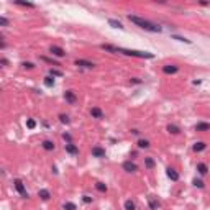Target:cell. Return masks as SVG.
<instances>
[{
  "instance_id": "cell-1",
  "label": "cell",
  "mask_w": 210,
  "mask_h": 210,
  "mask_svg": "<svg viewBox=\"0 0 210 210\" xmlns=\"http://www.w3.org/2000/svg\"><path fill=\"white\" fill-rule=\"evenodd\" d=\"M102 49L110 52H122V54H126V56H133V58H141V59H153L154 54L153 52H146V51H136V49H126V48H117V46L112 45H100Z\"/></svg>"
},
{
  "instance_id": "cell-2",
  "label": "cell",
  "mask_w": 210,
  "mask_h": 210,
  "mask_svg": "<svg viewBox=\"0 0 210 210\" xmlns=\"http://www.w3.org/2000/svg\"><path fill=\"white\" fill-rule=\"evenodd\" d=\"M128 20H130L131 23H135L136 26H140V28L146 30V31H153V33H159V31H161V26H159V25H156V23H151V21L141 18V17H136V15H128Z\"/></svg>"
},
{
  "instance_id": "cell-3",
  "label": "cell",
  "mask_w": 210,
  "mask_h": 210,
  "mask_svg": "<svg viewBox=\"0 0 210 210\" xmlns=\"http://www.w3.org/2000/svg\"><path fill=\"white\" fill-rule=\"evenodd\" d=\"M13 184H15V189H17V192H18L20 195L23 197V199H28V192H26L23 182H21L20 179H15V181H13Z\"/></svg>"
},
{
  "instance_id": "cell-4",
  "label": "cell",
  "mask_w": 210,
  "mask_h": 210,
  "mask_svg": "<svg viewBox=\"0 0 210 210\" xmlns=\"http://www.w3.org/2000/svg\"><path fill=\"white\" fill-rule=\"evenodd\" d=\"M76 66H80V67H85V69L95 67V64L90 62V61H87V59H76Z\"/></svg>"
},
{
  "instance_id": "cell-5",
  "label": "cell",
  "mask_w": 210,
  "mask_h": 210,
  "mask_svg": "<svg viewBox=\"0 0 210 210\" xmlns=\"http://www.w3.org/2000/svg\"><path fill=\"white\" fill-rule=\"evenodd\" d=\"M49 51H51V54L58 56V58H62V56H66V51L62 49V48H59V46H54V45H52L51 48H49Z\"/></svg>"
},
{
  "instance_id": "cell-6",
  "label": "cell",
  "mask_w": 210,
  "mask_h": 210,
  "mask_svg": "<svg viewBox=\"0 0 210 210\" xmlns=\"http://www.w3.org/2000/svg\"><path fill=\"white\" fill-rule=\"evenodd\" d=\"M64 98H66V102H69V104H76V100H77L76 94H74L72 90H66L64 92Z\"/></svg>"
},
{
  "instance_id": "cell-7",
  "label": "cell",
  "mask_w": 210,
  "mask_h": 210,
  "mask_svg": "<svg viewBox=\"0 0 210 210\" xmlns=\"http://www.w3.org/2000/svg\"><path fill=\"white\" fill-rule=\"evenodd\" d=\"M123 169L126 171V172H135V171L138 169V166L135 163H131V161H125V163H123Z\"/></svg>"
},
{
  "instance_id": "cell-8",
  "label": "cell",
  "mask_w": 210,
  "mask_h": 210,
  "mask_svg": "<svg viewBox=\"0 0 210 210\" xmlns=\"http://www.w3.org/2000/svg\"><path fill=\"white\" fill-rule=\"evenodd\" d=\"M177 71H179V67L174 66V64H167V66H164V67H163L164 74H176Z\"/></svg>"
},
{
  "instance_id": "cell-9",
  "label": "cell",
  "mask_w": 210,
  "mask_h": 210,
  "mask_svg": "<svg viewBox=\"0 0 210 210\" xmlns=\"http://www.w3.org/2000/svg\"><path fill=\"white\" fill-rule=\"evenodd\" d=\"M92 154L95 158H105V150L100 148V146H94V148H92Z\"/></svg>"
},
{
  "instance_id": "cell-10",
  "label": "cell",
  "mask_w": 210,
  "mask_h": 210,
  "mask_svg": "<svg viewBox=\"0 0 210 210\" xmlns=\"http://www.w3.org/2000/svg\"><path fill=\"white\" fill-rule=\"evenodd\" d=\"M66 151H67L69 154H77L79 148L76 146V144H72V143H66Z\"/></svg>"
},
{
  "instance_id": "cell-11",
  "label": "cell",
  "mask_w": 210,
  "mask_h": 210,
  "mask_svg": "<svg viewBox=\"0 0 210 210\" xmlns=\"http://www.w3.org/2000/svg\"><path fill=\"white\" fill-rule=\"evenodd\" d=\"M197 131H209L210 130V123H205V122H200V123L195 125Z\"/></svg>"
},
{
  "instance_id": "cell-12",
  "label": "cell",
  "mask_w": 210,
  "mask_h": 210,
  "mask_svg": "<svg viewBox=\"0 0 210 210\" xmlns=\"http://www.w3.org/2000/svg\"><path fill=\"white\" fill-rule=\"evenodd\" d=\"M167 177H169L171 181H174V182H176V181H179V174H177L172 167H167Z\"/></svg>"
},
{
  "instance_id": "cell-13",
  "label": "cell",
  "mask_w": 210,
  "mask_h": 210,
  "mask_svg": "<svg viewBox=\"0 0 210 210\" xmlns=\"http://www.w3.org/2000/svg\"><path fill=\"white\" fill-rule=\"evenodd\" d=\"M90 115H92L94 118H102V117H104V113H102V110H100L98 107H92Z\"/></svg>"
},
{
  "instance_id": "cell-14",
  "label": "cell",
  "mask_w": 210,
  "mask_h": 210,
  "mask_svg": "<svg viewBox=\"0 0 210 210\" xmlns=\"http://www.w3.org/2000/svg\"><path fill=\"white\" fill-rule=\"evenodd\" d=\"M38 195L43 199V200H49L51 199V194H49V190H46V189H41L38 192Z\"/></svg>"
},
{
  "instance_id": "cell-15",
  "label": "cell",
  "mask_w": 210,
  "mask_h": 210,
  "mask_svg": "<svg viewBox=\"0 0 210 210\" xmlns=\"http://www.w3.org/2000/svg\"><path fill=\"white\" fill-rule=\"evenodd\" d=\"M197 171H199L200 174H207V172H209V167H207L205 163H199L197 164Z\"/></svg>"
},
{
  "instance_id": "cell-16",
  "label": "cell",
  "mask_w": 210,
  "mask_h": 210,
  "mask_svg": "<svg viewBox=\"0 0 210 210\" xmlns=\"http://www.w3.org/2000/svg\"><path fill=\"white\" fill-rule=\"evenodd\" d=\"M108 25L110 26H113V28H118V30H123V25L118 21V20H113V18H110L108 20Z\"/></svg>"
},
{
  "instance_id": "cell-17",
  "label": "cell",
  "mask_w": 210,
  "mask_h": 210,
  "mask_svg": "<svg viewBox=\"0 0 210 210\" xmlns=\"http://www.w3.org/2000/svg\"><path fill=\"white\" fill-rule=\"evenodd\" d=\"M144 166H146L148 169H153V167L156 166V163H154L153 158H144Z\"/></svg>"
},
{
  "instance_id": "cell-18",
  "label": "cell",
  "mask_w": 210,
  "mask_h": 210,
  "mask_svg": "<svg viewBox=\"0 0 210 210\" xmlns=\"http://www.w3.org/2000/svg\"><path fill=\"white\" fill-rule=\"evenodd\" d=\"M43 148H45L46 151H52L54 150V143L49 141V140H45V141H43Z\"/></svg>"
},
{
  "instance_id": "cell-19",
  "label": "cell",
  "mask_w": 210,
  "mask_h": 210,
  "mask_svg": "<svg viewBox=\"0 0 210 210\" xmlns=\"http://www.w3.org/2000/svg\"><path fill=\"white\" fill-rule=\"evenodd\" d=\"M205 148H207V144L203 143V141H199V143L194 144V151H197V153H199V151H203Z\"/></svg>"
},
{
  "instance_id": "cell-20",
  "label": "cell",
  "mask_w": 210,
  "mask_h": 210,
  "mask_svg": "<svg viewBox=\"0 0 210 210\" xmlns=\"http://www.w3.org/2000/svg\"><path fill=\"white\" fill-rule=\"evenodd\" d=\"M167 131L172 133V135H177V133H181V128L176 126V125H167Z\"/></svg>"
},
{
  "instance_id": "cell-21",
  "label": "cell",
  "mask_w": 210,
  "mask_h": 210,
  "mask_svg": "<svg viewBox=\"0 0 210 210\" xmlns=\"http://www.w3.org/2000/svg\"><path fill=\"white\" fill-rule=\"evenodd\" d=\"M138 148H140V150L150 148V141H148V140H140V141H138Z\"/></svg>"
},
{
  "instance_id": "cell-22",
  "label": "cell",
  "mask_w": 210,
  "mask_h": 210,
  "mask_svg": "<svg viewBox=\"0 0 210 210\" xmlns=\"http://www.w3.org/2000/svg\"><path fill=\"white\" fill-rule=\"evenodd\" d=\"M45 85L46 87H52V85H54V79H52V76L45 77Z\"/></svg>"
},
{
  "instance_id": "cell-23",
  "label": "cell",
  "mask_w": 210,
  "mask_h": 210,
  "mask_svg": "<svg viewBox=\"0 0 210 210\" xmlns=\"http://www.w3.org/2000/svg\"><path fill=\"white\" fill-rule=\"evenodd\" d=\"M95 189H97L98 192H107V185L102 184V182H97V184H95Z\"/></svg>"
},
{
  "instance_id": "cell-24",
  "label": "cell",
  "mask_w": 210,
  "mask_h": 210,
  "mask_svg": "<svg viewBox=\"0 0 210 210\" xmlns=\"http://www.w3.org/2000/svg\"><path fill=\"white\" fill-rule=\"evenodd\" d=\"M150 207H151V210H158V207H159V203H158L153 197H150Z\"/></svg>"
},
{
  "instance_id": "cell-25",
  "label": "cell",
  "mask_w": 210,
  "mask_h": 210,
  "mask_svg": "<svg viewBox=\"0 0 210 210\" xmlns=\"http://www.w3.org/2000/svg\"><path fill=\"white\" fill-rule=\"evenodd\" d=\"M64 210H77V207H76V203H72V202H66Z\"/></svg>"
},
{
  "instance_id": "cell-26",
  "label": "cell",
  "mask_w": 210,
  "mask_h": 210,
  "mask_svg": "<svg viewBox=\"0 0 210 210\" xmlns=\"http://www.w3.org/2000/svg\"><path fill=\"white\" fill-rule=\"evenodd\" d=\"M49 74H51L52 77H61V76H62V71H58V69H51V71H49Z\"/></svg>"
},
{
  "instance_id": "cell-27",
  "label": "cell",
  "mask_w": 210,
  "mask_h": 210,
  "mask_svg": "<svg viewBox=\"0 0 210 210\" xmlns=\"http://www.w3.org/2000/svg\"><path fill=\"white\" fill-rule=\"evenodd\" d=\"M17 5H21V7H28V8H35V3H30V2H17Z\"/></svg>"
},
{
  "instance_id": "cell-28",
  "label": "cell",
  "mask_w": 210,
  "mask_h": 210,
  "mask_svg": "<svg viewBox=\"0 0 210 210\" xmlns=\"http://www.w3.org/2000/svg\"><path fill=\"white\" fill-rule=\"evenodd\" d=\"M125 210H135V203L131 202V200H126L125 202Z\"/></svg>"
},
{
  "instance_id": "cell-29",
  "label": "cell",
  "mask_w": 210,
  "mask_h": 210,
  "mask_svg": "<svg viewBox=\"0 0 210 210\" xmlns=\"http://www.w3.org/2000/svg\"><path fill=\"white\" fill-rule=\"evenodd\" d=\"M59 120H61V123H69V117H67V115H64V113H61V115H59Z\"/></svg>"
},
{
  "instance_id": "cell-30",
  "label": "cell",
  "mask_w": 210,
  "mask_h": 210,
  "mask_svg": "<svg viewBox=\"0 0 210 210\" xmlns=\"http://www.w3.org/2000/svg\"><path fill=\"white\" fill-rule=\"evenodd\" d=\"M26 126H28V128H30V130H33V128H35V126H36V122H35V120H31V118H30V120H28V122H26Z\"/></svg>"
},
{
  "instance_id": "cell-31",
  "label": "cell",
  "mask_w": 210,
  "mask_h": 210,
  "mask_svg": "<svg viewBox=\"0 0 210 210\" xmlns=\"http://www.w3.org/2000/svg\"><path fill=\"white\" fill-rule=\"evenodd\" d=\"M174 39H177V41H182V43H187V45H190V39L187 38H182V36H172Z\"/></svg>"
},
{
  "instance_id": "cell-32",
  "label": "cell",
  "mask_w": 210,
  "mask_h": 210,
  "mask_svg": "<svg viewBox=\"0 0 210 210\" xmlns=\"http://www.w3.org/2000/svg\"><path fill=\"white\" fill-rule=\"evenodd\" d=\"M41 59L43 61H46V62H49V64H52V66H59L56 61H52V59H49V58H46V56H41Z\"/></svg>"
},
{
  "instance_id": "cell-33",
  "label": "cell",
  "mask_w": 210,
  "mask_h": 210,
  "mask_svg": "<svg viewBox=\"0 0 210 210\" xmlns=\"http://www.w3.org/2000/svg\"><path fill=\"white\" fill-rule=\"evenodd\" d=\"M194 185H195V187H199V189H202V187H203V182L200 181V179H194Z\"/></svg>"
},
{
  "instance_id": "cell-34",
  "label": "cell",
  "mask_w": 210,
  "mask_h": 210,
  "mask_svg": "<svg viewBox=\"0 0 210 210\" xmlns=\"http://www.w3.org/2000/svg\"><path fill=\"white\" fill-rule=\"evenodd\" d=\"M0 25H2V26H7V25H8V20H7L5 17H0Z\"/></svg>"
},
{
  "instance_id": "cell-35",
  "label": "cell",
  "mask_w": 210,
  "mask_h": 210,
  "mask_svg": "<svg viewBox=\"0 0 210 210\" xmlns=\"http://www.w3.org/2000/svg\"><path fill=\"white\" fill-rule=\"evenodd\" d=\"M23 67H26V69H33L35 64H33V62H23Z\"/></svg>"
},
{
  "instance_id": "cell-36",
  "label": "cell",
  "mask_w": 210,
  "mask_h": 210,
  "mask_svg": "<svg viewBox=\"0 0 210 210\" xmlns=\"http://www.w3.org/2000/svg\"><path fill=\"white\" fill-rule=\"evenodd\" d=\"M62 138H64V140H66V141H67V143H71V140H72V138H71V135H69V133H64V135H62Z\"/></svg>"
},
{
  "instance_id": "cell-37",
  "label": "cell",
  "mask_w": 210,
  "mask_h": 210,
  "mask_svg": "<svg viewBox=\"0 0 210 210\" xmlns=\"http://www.w3.org/2000/svg\"><path fill=\"white\" fill-rule=\"evenodd\" d=\"M82 200H84L85 203H90V202H92V199H90L89 195H84V199H82Z\"/></svg>"
}]
</instances>
